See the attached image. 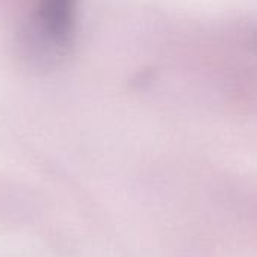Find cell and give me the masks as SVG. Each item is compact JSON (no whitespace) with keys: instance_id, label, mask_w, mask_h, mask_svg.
Masks as SVG:
<instances>
[{"instance_id":"1","label":"cell","mask_w":257,"mask_h":257,"mask_svg":"<svg viewBox=\"0 0 257 257\" xmlns=\"http://www.w3.org/2000/svg\"><path fill=\"white\" fill-rule=\"evenodd\" d=\"M74 11L76 0H38L22 43L25 56L43 62L65 50L73 41Z\"/></svg>"},{"instance_id":"2","label":"cell","mask_w":257,"mask_h":257,"mask_svg":"<svg viewBox=\"0 0 257 257\" xmlns=\"http://www.w3.org/2000/svg\"><path fill=\"white\" fill-rule=\"evenodd\" d=\"M255 47H257V37H255Z\"/></svg>"}]
</instances>
